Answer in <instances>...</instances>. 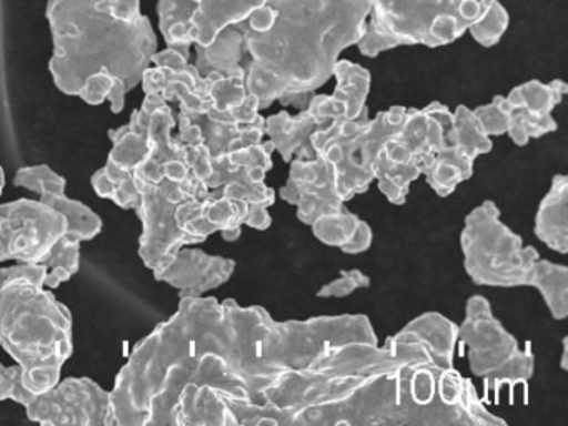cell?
Instances as JSON below:
<instances>
[{
  "mask_svg": "<svg viewBox=\"0 0 568 426\" xmlns=\"http://www.w3.org/2000/svg\"><path fill=\"white\" fill-rule=\"evenodd\" d=\"M267 0H161L159 23L169 49L187 59L192 43L211 45L227 27L241 26Z\"/></svg>",
  "mask_w": 568,
  "mask_h": 426,
  "instance_id": "4",
  "label": "cell"
},
{
  "mask_svg": "<svg viewBox=\"0 0 568 426\" xmlns=\"http://www.w3.org/2000/svg\"><path fill=\"white\" fill-rule=\"evenodd\" d=\"M81 246L82 242L75 236L65 233L52 252L45 256L41 265L48 270L44 286L48 288H58L62 283L69 282L81 266Z\"/></svg>",
  "mask_w": 568,
  "mask_h": 426,
  "instance_id": "9",
  "label": "cell"
},
{
  "mask_svg": "<svg viewBox=\"0 0 568 426\" xmlns=\"http://www.w3.org/2000/svg\"><path fill=\"white\" fill-rule=\"evenodd\" d=\"M48 19L59 90L122 112L158 53V37L139 0H51Z\"/></svg>",
  "mask_w": 568,
  "mask_h": 426,
  "instance_id": "1",
  "label": "cell"
},
{
  "mask_svg": "<svg viewBox=\"0 0 568 426\" xmlns=\"http://www.w3.org/2000/svg\"><path fill=\"white\" fill-rule=\"evenodd\" d=\"M4 183H6L4 170H2V166H0V195H2V190H4Z\"/></svg>",
  "mask_w": 568,
  "mask_h": 426,
  "instance_id": "13",
  "label": "cell"
},
{
  "mask_svg": "<svg viewBox=\"0 0 568 426\" xmlns=\"http://www.w3.org/2000/svg\"><path fill=\"white\" fill-rule=\"evenodd\" d=\"M48 270L14 276L0 285V346L16 359L29 392L58 385L74 352L72 315L44 290Z\"/></svg>",
  "mask_w": 568,
  "mask_h": 426,
  "instance_id": "2",
  "label": "cell"
},
{
  "mask_svg": "<svg viewBox=\"0 0 568 426\" xmlns=\"http://www.w3.org/2000/svg\"><path fill=\"white\" fill-rule=\"evenodd\" d=\"M14 183L39 193V195L64 193L65 185H68L64 176L59 175L48 165L24 166L16 173Z\"/></svg>",
  "mask_w": 568,
  "mask_h": 426,
  "instance_id": "10",
  "label": "cell"
},
{
  "mask_svg": "<svg viewBox=\"0 0 568 426\" xmlns=\"http://www.w3.org/2000/svg\"><path fill=\"white\" fill-rule=\"evenodd\" d=\"M505 23H507L505 10L495 0L488 12L475 26H471L470 29L481 43H494L504 33Z\"/></svg>",
  "mask_w": 568,
  "mask_h": 426,
  "instance_id": "12",
  "label": "cell"
},
{
  "mask_svg": "<svg viewBox=\"0 0 568 426\" xmlns=\"http://www.w3.org/2000/svg\"><path fill=\"white\" fill-rule=\"evenodd\" d=\"M232 263L197 250H179L175 258L162 272L155 273L159 282L181 290V296H199L225 282Z\"/></svg>",
  "mask_w": 568,
  "mask_h": 426,
  "instance_id": "7",
  "label": "cell"
},
{
  "mask_svg": "<svg viewBox=\"0 0 568 426\" xmlns=\"http://www.w3.org/2000/svg\"><path fill=\"white\" fill-rule=\"evenodd\" d=\"M68 233V220L42 200L0 205V262L42 263Z\"/></svg>",
  "mask_w": 568,
  "mask_h": 426,
  "instance_id": "5",
  "label": "cell"
},
{
  "mask_svg": "<svg viewBox=\"0 0 568 426\" xmlns=\"http://www.w3.org/2000/svg\"><path fill=\"white\" fill-rule=\"evenodd\" d=\"M41 200L65 216L69 235L75 236L81 242H88V240H92L101 233V216L92 212L84 203L69 199L65 192L45 193V195H41Z\"/></svg>",
  "mask_w": 568,
  "mask_h": 426,
  "instance_id": "8",
  "label": "cell"
},
{
  "mask_svg": "<svg viewBox=\"0 0 568 426\" xmlns=\"http://www.w3.org/2000/svg\"><path fill=\"white\" fill-rule=\"evenodd\" d=\"M495 0H368V40L425 42L428 45L454 42L465 29L478 22Z\"/></svg>",
  "mask_w": 568,
  "mask_h": 426,
  "instance_id": "3",
  "label": "cell"
},
{
  "mask_svg": "<svg viewBox=\"0 0 568 426\" xmlns=\"http://www.w3.org/2000/svg\"><path fill=\"white\" fill-rule=\"evenodd\" d=\"M34 393L29 392L22 383L21 366H4L0 363V402L14 399L19 405H28Z\"/></svg>",
  "mask_w": 568,
  "mask_h": 426,
  "instance_id": "11",
  "label": "cell"
},
{
  "mask_svg": "<svg viewBox=\"0 0 568 426\" xmlns=\"http://www.w3.org/2000/svg\"><path fill=\"white\" fill-rule=\"evenodd\" d=\"M24 408L41 425H111V393L91 378L59 379L48 392L34 393Z\"/></svg>",
  "mask_w": 568,
  "mask_h": 426,
  "instance_id": "6",
  "label": "cell"
}]
</instances>
